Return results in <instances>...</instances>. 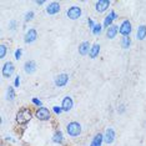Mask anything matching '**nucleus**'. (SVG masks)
<instances>
[{
    "label": "nucleus",
    "instance_id": "obj_1",
    "mask_svg": "<svg viewBox=\"0 0 146 146\" xmlns=\"http://www.w3.org/2000/svg\"><path fill=\"white\" fill-rule=\"evenodd\" d=\"M31 116H33V114L29 109H21V110H19L18 114H16V122L20 125H25L31 120Z\"/></svg>",
    "mask_w": 146,
    "mask_h": 146
},
{
    "label": "nucleus",
    "instance_id": "obj_2",
    "mask_svg": "<svg viewBox=\"0 0 146 146\" xmlns=\"http://www.w3.org/2000/svg\"><path fill=\"white\" fill-rule=\"evenodd\" d=\"M66 132L71 137H78L81 135V125L78 121H71L66 125Z\"/></svg>",
    "mask_w": 146,
    "mask_h": 146
},
{
    "label": "nucleus",
    "instance_id": "obj_3",
    "mask_svg": "<svg viewBox=\"0 0 146 146\" xmlns=\"http://www.w3.org/2000/svg\"><path fill=\"white\" fill-rule=\"evenodd\" d=\"M35 116H36V119L40 120V121H49L50 120V117H51V114H50V111H49V109L41 106V108L36 109Z\"/></svg>",
    "mask_w": 146,
    "mask_h": 146
},
{
    "label": "nucleus",
    "instance_id": "obj_4",
    "mask_svg": "<svg viewBox=\"0 0 146 146\" xmlns=\"http://www.w3.org/2000/svg\"><path fill=\"white\" fill-rule=\"evenodd\" d=\"M82 14V10L80 6H70V8L66 10V15H68V18L70 19V20H78L79 18L81 16Z\"/></svg>",
    "mask_w": 146,
    "mask_h": 146
},
{
    "label": "nucleus",
    "instance_id": "obj_5",
    "mask_svg": "<svg viewBox=\"0 0 146 146\" xmlns=\"http://www.w3.org/2000/svg\"><path fill=\"white\" fill-rule=\"evenodd\" d=\"M15 71V66L13 64L11 61H6L4 62V65H3V69H1V74L4 78H11L13 74H14Z\"/></svg>",
    "mask_w": 146,
    "mask_h": 146
},
{
    "label": "nucleus",
    "instance_id": "obj_6",
    "mask_svg": "<svg viewBox=\"0 0 146 146\" xmlns=\"http://www.w3.org/2000/svg\"><path fill=\"white\" fill-rule=\"evenodd\" d=\"M69 79H70L69 78V75L65 74V72H62V74H59V75L55 76L54 84H55V86H58V88H64V86L68 85Z\"/></svg>",
    "mask_w": 146,
    "mask_h": 146
},
{
    "label": "nucleus",
    "instance_id": "obj_7",
    "mask_svg": "<svg viewBox=\"0 0 146 146\" xmlns=\"http://www.w3.org/2000/svg\"><path fill=\"white\" fill-rule=\"evenodd\" d=\"M131 31H132V25H131V23L129 21V20H124V21L121 23L120 28H119V33H120L122 36H130Z\"/></svg>",
    "mask_w": 146,
    "mask_h": 146
},
{
    "label": "nucleus",
    "instance_id": "obj_8",
    "mask_svg": "<svg viewBox=\"0 0 146 146\" xmlns=\"http://www.w3.org/2000/svg\"><path fill=\"white\" fill-rule=\"evenodd\" d=\"M110 5H111L110 0H98L95 3V9H96V11L101 14V13H105L110 8Z\"/></svg>",
    "mask_w": 146,
    "mask_h": 146
},
{
    "label": "nucleus",
    "instance_id": "obj_9",
    "mask_svg": "<svg viewBox=\"0 0 146 146\" xmlns=\"http://www.w3.org/2000/svg\"><path fill=\"white\" fill-rule=\"evenodd\" d=\"M36 39H38V31H36V29H29L25 34L24 41L26 44H33L34 41H36Z\"/></svg>",
    "mask_w": 146,
    "mask_h": 146
},
{
    "label": "nucleus",
    "instance_id": "obj_10",
    "mask_svg": "<svg viewBox=\"0 0 146 146\" xmlns=\"http://www.w3.org/2000/svg\"><path fill=\"white\" fill-rule=\"evenodd\" d=\"M115 137H116V134H115L114 129H112V127L106 129L105 135H104V142H106L108 145H111L112 142L115 141Z\"/></svg>",
    "mask_w": 146,
    "mask_h": 146
},
{
    "label": "nucleus",
    "instance_id": "obj_11",
    "mask_svg": "<svg viewBox=\"0 0 146 146\" xmlns=\"http://www.w3.org/2000/svg\"><path fill=\"white\" fill-rule=\"evenodd\" d=\"M59 11H60V4L56 1L49 3L48 6H46V13H48L49 15H55V14H58Z\"/></svg>",
    "mask_w": 146,
    "mask_h": 146
},
{
    "label": "nucleus",
    "instance_id": "obj_12",
    "mask_svg": "<svg viewBox=\"0 0 146 146\" xmlns=\"http://www.w3.org/2000/svg\"><path fill=\"white\" fill-rule=\"evenodd\" d=\"M72 106H74V101H72V98L71 96H65L64 99H62V102H61V108L62 110L65 112H69L72 109Z\"/></svg>",
    "mask_w": 146,
    "mask_h": 146
},
{
    "label": "nucleus",
    "instance_id": "obj_13",
    "mask_svg": "<svg viewBox=\"0 0 146 146\" xmlns=\"http://www.w3.org/2000/svg\"><path fill=\"white\" fill-rule=\"evenodd\" d=\"M117 18H119L117 14H116V13H115L114 10H111L110 13H109V15L104 19V24H102V26H104L105 29H108L109 26H111V25H112V21L116 20Z\"/></svg>",
    "mask_w": 146,
    "mask_h": 146
},
{
    "label": "nucleus",
    "instance_id": "obj_14",
    "mask_svg": "<svg viewBox=\"0 0 146 146\" xmlns=\"http://www.w3.org/2000/svg\"><path fill=\"white\" fill-rule=\"evenodd\" d=\"M24 70L26 74H34V72L36 71V62L34 60H28V61H25V64H24Z\"/></svg>",
    "mask_w": 146,
    "mask_h": 146
},
{
    "label": "nucleus",
    "instance_id": "obj_15",
    "mask_svg": "<svg viewBox=\"0 0 146 146\" xmlns=\"http://www.w3.org/2000/svg\"><path fill=\"white\" fill-rule=\"evenodd\" d=\"M90 49H91V45L89 41H82L80 45H79V54L85 56V55H89L90 52Z\"/></svg>",
    "mask_w": 146,
    "mask_h": 146
},
{
    "label": "nucleus",
    "instance_id": "obj_16",
    "mask_svg": "<svg viewBox=\"0 0 146 146\" xmlns=\"http://www.w3.org/2000/svg\"><path fill=\"white\" fill-rule=\"evenodd\" d=\"M117 33H119V28L116 25H111L106 29V36H108V39H115Z\"/></svg>",
    "mask_w": 146,
    "mask_h": 146
},
{
    "label": "nucleus",
    "instance_id": "obj_17",
    "mask_svg": "<svg viewBox=\"0 0 146 146\" xmlns=\"http://www.w3.org/2000/svg\"><path fill=\"white\" fill-rule=\"evenodd\" d=\"M136 39L137 40H145L146 39V25H140L136 30Z\"/></svg>",
    "mask_w": 146,
    "mask_h": 146
},
{
    "label": "nucleus",
    "instance_id": "obj_18",
    "mask_svg": "<svg viewBox=\"0 0 146 146\" xmlns=\"http://www.w3.org/2000/svg\"><path fill=\"white\" fill-rule=\"evenodd\" d=\"M102 142H104V135L99 132V134H96L94 136V139H92L90 146H101Z\"/></svg>",
    "mask_w": 146,
    "mask_h": 146
},
{
    "label": "nucleus",
    "instance_id": "obj_19",
    "mask_svg": "<svg viewBox=\"0 0 146 146\" xmlns=\"http://www.w3.org/2000/svg\"><path fill=\"white\" fill-rule=\"evenodd\" d=\"M99 54H100V45H99V44L91 45V49H90V52H89V56H90L91 59H95Z\"/></svg>",
    "mask_w": 146,
    "mask_h": 146
},
{
    "label": "nucleus",
    "instance_id": "obj_20",
    "mask_svg": "<svg viewBox=\"0 0 146 146\" xmlns=\"http://www.w3.org/2000/svg\"><path fill=\"white\" fill-rule=\"evenodd\" d=\"M52 141H54L55 144H62V142H64V135H62V132L60 130L54 132V135H52Z\"/></svg>",
    "mask_w": 146,
    "mask_h": 146
},
{
    "label": "nucleus",
    "instance_id": "obj_21",
    "mask_svg": "<svg viewBox=\"0 0 146 146\" xmlns=\"http://www.w3.org/2000/svg\"><path fill=\"white\" fill-rule=\"evenodd\" d=\"M15 99V90L13 86H9L8 90H6V100L8 101H14Z\"/></svg>",
    "mask_w": 146,
    "mask_h": 146
},
{
    "label": "nucleus",
    "instance_id": "obj_22",
    "mask_svg": "<svg viewBox=\"0 0 146 146\" xmlns=\"http://www.w3.org/2000/svg\"><path fill=\"white\" fill-rule=\"evenodd\" d=\"M121 46L122 49H129L131 46V39L130 36H122L121 39Z\"/></svg>",
    "mask_w": 146,
    "mask_h": 146
},
{
    "label": "nucleus",
    "instance_id": "obj_23",
    "mask_svg": "<svg viewBox=\"0 0 146 146\" xmlns=\"http://www.w3.org/2000/svg\"><path fill=\"white\" fill-rule=\"evenodd\" d=\"M91 31H92V34L94 35H100L101 31H102V25L101 24H96Z\"/></svg>",
    "mask_w": 146,
    "mask_h": 146
},
{
    "label": "nucleus",
    "instance_id": "obj_24",
    "mask_svg": "<svg viewBox=\"0 0 146 146\" xmlns=\"http://www.w3.org/2000/svg\"><path fill=\"white\" fill-rule=\"evenodd\" d=\"M6 51H8V48H6L5 44L0 45V59H4L6 55Z\"/></svg>",
    "mask_w": 146,
    "mask_h": 146
},
{
    "label": "nucleus",
    "instance_id": "obj_25",
    "mask_svg": "<svg viewBox=\"0 0 146 146\" xmlns=\"http://www.w3.org/2000/svg\"><path fill=\"white\" fill-rule=\"evenodd\" d=\"M25 21H30V20H33L34 19V11H28L25 14Z\"/></svg>",
    "mask_w": 146,
    "mask_h": 146
},
{
    "label": "nucleus",
    "instance_id": "obj_26",
    "mask_svg": "<svg viewBox=\"0 0 146 146\" xmlns=\"http://www.w3.org/2000/svg\"><path fill=\"white\" fill-rule=\"evenodd\" d=\"M21 55H23V49L21 48L16 49V51H15V59H16V60L21 59Z\"/></svg>",
    "mask_w": 146,
    "mask_h": 146
},
{
    "label": "nucleus",
    "instance_id": "obj_27",
    "mask_svg": "<svg viewBox=\"0 0 146 146\" xmlns=\"http://www.w3.org/2000/svg\"><path fill=\"white\" fill-rule=\"evenodd\" d=\"M33 104H34V105H36V106H38V108H41V106H42V102H41V100H39V99L38 98H33Z\"/></svg>",
    "mask_w": 146,
    "mask_h": 146
},
{
    "label": "nucleus",
    "instance_id": "obj_28",
    "mask_svg": "<svg viewBox=\"0 0 146 146\" xmlns=\"http://www.w3.org/2000/svg\"><path fill=\"white\" fill-rule=\"evenodd\" d=\"M52 111H54L55 114L60 115V114H61V112L64 111V110H62V108H61V106H54V108H52Z\"/></svg>",
    "mask_w": 146,
    "mask_h": 146
},
{
    "label": "nucleus",
    "instance_id": "obj_29",
    "mask_svg": "<svg viewBox=\"0 0 146 146\" xmlns=\"http://www.w3.org/2000/svg\"><path fill=\"white\" fill-rule=\"evenodd\" d=\"M9 29H10V30H15V29H16V21L15 20H10V21H9Z\"/></svg>",
    "mask_w": 146,
    "mask_h": 146
},
{
    "label": "nucleus",
    "instance_id": "obj_30",
    "mask_svg": "<svg viewBox=\"0 0 146 146\" xmlns=\"http://www.w3.org/2000/svg\"><path fill=\"white\" fill-rule=\"evenodd\" d=\"M117 112H119V114H124V112H125V105L124 104H121L117 108Z\"/></svg>",
    "mask_w": 146,
    "mask_h": 146
},
{
    "label": "nucleus",
    "instance_id": "obj_31",
    "mask_svg": "<svg viewBox=\"0 0 146 146\" xmlns=\"http://www.w3.org/2000/svg\"><path fill=\"white\" fill-rule=\"evenodd\" d=\"M14 86H15V88H19V86H20V76H16V78H15Z\"/></svg>",
    "mask_w": 146,
    "mask_h": 146
},
{
    "label": "nucleus",
    "instance_id": "obj_32",
    "mask_svg": "<svg viewBox=\"0 0 146 146\" xmlns=\"http://www.w3.org/2000/svg\"><path fill=\"white\" fill-rule=\"evenodd\" d=\"M88 24H89V29H91V30H92V29H94V26L96 25L95 23L92 21V19H89V20H88Z\"/></svg>",
    "mask_w": 146,
    "mask_h": 146
},
{
    "label": "nucleus",
    "instance_id": "obj_33",
    "mask_svg": "<svg viewBox=\"0 0 146 146\" xmlns=\"http://www.w3.org/2000/svg\"><path fill=\"white\" fill-rule=\"evenodd\" d=\"M35 4L36 5H42V4H45V1L44 0H40V1H35Z\"/></svg>",
    "mask_w": 146,
    "mask_h": 146
},
{
    "label": "nucleus",
    "instance_id": "obj_34",
    "mask_svg": "<svg viewBox=\"0 0 146 146\" xmlns=\"http://www.w3.org/2000/svg\"><path fill=\"white\" fill-rule=\"evenodd\" d=\"M5 139H6V140H8V141H9V140H10V141H14V140H13V139L10 137V136H6V137H5Z\"/></svg>",
    "mask_w": 146,
    "mask_h": 146
}]
</instances>
